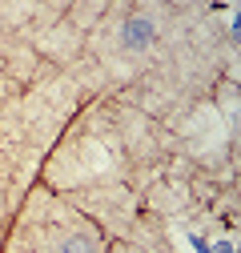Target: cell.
Segmentation results:
<instances>
[{
  "label": "cell",
  "instance_id": "obj_1",
  "mask_svg": "<svg viewBox=\"0 0 241 253\" xmlns=\"http://www.w3.org/2000/svg\"><path fill=\"white\" fill-rule=\"evenodd\" d=\"M120 41H125L129 48H141V44L153 41V24H149V20H129V24H125V37H120Z\"/></svg>",
  "mask_w": 241,
  "mask_h": 253
}]
</instances>
